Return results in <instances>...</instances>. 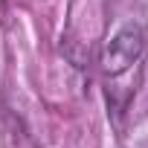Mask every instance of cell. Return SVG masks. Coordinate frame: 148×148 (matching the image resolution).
Wrapping results in <instances>:
<instances>
[{"mask_svg":"<svg viewBox=\"0 0 148 148\" xmlns=\"http://www.w3.org/2000/svg\"><path fill=\"white\" fill-rule=\"evenodd\" d=\"M142 55H145V29L139 23H125L105 44L102 70L108 73V76H122L125 70H131L134 64H139Z\"/></svg>","mask_w":148,"mask_h":148,"instance_id":"1","label":"cell"}]
</instances>
